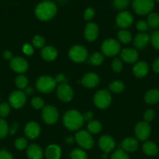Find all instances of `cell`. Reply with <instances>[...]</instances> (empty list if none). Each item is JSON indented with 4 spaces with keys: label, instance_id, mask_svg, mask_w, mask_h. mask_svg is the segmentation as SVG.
Wrapping results in <instances>:
<instances>
[{
    "label": "cell",
    "instance_id": "6da1fadb",
    "mask_svg": "<svg viewBox=\"0 0 159 159\" xmlns=\"http://www.w3.org/2000/svg\"><path fill=\"white\" fill-rule=\"evenodd\" d=\"M57 13V6L51 0H45L36 6L34 14L38 20L41 21H48L55 17Z\"/></svg>",
    "mask_w": 159,
    "mask_h": 159
},
{
    "label": "cell",
    "instance_id": "7402d4cb",
    "mask_svg": "<svg viewBox=\"0 0 159 159\" xmlns=\"http://www.w3.org/2000/svg\"><path fill=\"white\" fill-rule=\"evenodd\" d=\"M122 149L127 153H132V152H136L139 147V143L136 138H126L122 141Z\"/></svg>",
    "mask_w": 159,
    "mask_h": 159
},
{
    "label": "cell",
    "instance_id": "816d5d0a",
    "mask_svg": "<svg viewBox=\"0 0 159 159\" xmlns=\"http://www.w3.org/2000/svg\"><path fill=\"white\" fill-rule=\"evenodd\" d=\"M83 117H84V121H91L93 120V118H94V113L90 111H87L86 113H84L83 114Z\"/></svg>",
    "mask_w": 159,
    "mask_h": 159
},
{
    "label": "cell",
    "instance_id": "3957f363",
    "mask_svg": "<svg viewBox=\"0 0 159 159\" xmlns=\"http://www.w3.org/2000/svg\"><path fill=\"white\" fill-rule=\"evenodd\" d=\"M56 82L55 78L48 75L41 76L36 82V88L42 93H50L56 88Z\"/></svg>",
    "mask_w": 159,
    "mask_h": 159
},
{
    "label": "cell",
    "instance_id": "f546056e",
    "mask_svg": "<svg viewBox=\"0 0 159 159\" xmlns=\"http://www.w3.org/2000/svg\"><path fill=\"white\" fill-rule=\"evenodd\" d=\"M87 130L88 132L93 134H96L100 133L102 130V125H101V122L98 120H91L87 124Z\"/></svg>",
    "mask_w": 159,
    "mask_h": 159
},
{
    "label": "cell",
    "instance_id": "db71d44e",
    "mask_svg": "<svg viewBox=\"0 0 159 159\" xmlns=\"http://www.w3.org/2000/svg\"><path fill=\"white\" fill-rule=\"evenodd\" d=\"M153 70H154L155 72L159 73V57H157V59H155V61H154L152 65Z\"/></svg>",
    "mask_w": 159,
    "mask_h": 159
},
{
    "label": "cell",
    "instance_id": "e575fe53",
    "mask_svg": "<svg viewBox=\"0 0 159 159\" xmlns=\"http://www.w3.org/2000/svg\"><path fill=\"white\" fill-rule=\"evenodd\" d=\"M32 44L34 48L42 49L45 47V40L44 37L41 35H36L32 39Z\"/></svg>",
    "mask_w": 159,
    "mask_h": 159
},
{
    "label": "cell",
    "instance_id": "f6af8a7d",
    "mask_svg": "<svg viewBox=\"0 0 159 159\" xmlns=\"http://www.w3.org/2000/svg\"><path fill=\"white\" fill-rule=\"evenodd\" d=\"M154 116H155V113H154V110L151 109H148L143 113V119H144L145 122L149 123L154 120Z\"/></svg>",
    "mask_w": 159,
    "mask_h": 159
},
{
    "label": "cell",
    "instance_id": "f5cc1de1",
    "mask_svg": "<svg viewBox=\"0 0 159 159\" xmlns=\"http://www.w3.org/2000/svg\"><path fill=\"white\" fill-rule=\"evenodd\" d=\"M2 57H4V59H6V60H10L11 61L12 59V52L9 51H8V50H6V51H5L4 52H3Z\"/></svg>",
    "mask_w": 159,
    "mask_h": 159
},
{
    "label": "cell",
    "instance_id": "4316f807",
    "mask_svg": "<svg viewBox=\"0 0 159 159\" xmlns=\"http://www.w3.org/2000/svg\"><path fill=\"white\" fill-rule=\"evenodd\" d=\"M144 100L147 104H155L159 102V90L151 89L146 93Z\"/></svg>",
    "mask_w": 159,
    "mask_h": 159
},
{
    "label": "cell",
    "instance_id": "9a60e30c",
    "mask_svg": "<svg viewBox=\"0 0 159 159\" xmlns=\"http://www.w3.org/2000/svg\"><path fill=\"white\" fill-rule=\"evenodd\" d=\"M98 145H99V148L104 153L108 154L110 153L111 152H112L115 149V141L113 139V138H112L110 135H102L99 138Z\"/></svg>",
    "mask_w": 159,
    "mask_h": 159
},
{
    "label": "cell",
    "instance_id": "ee69618b",
    "mask_svg": "<svg viewBox=\"0 0 159 159\" xmlns=\"http://www.w3.org/2000/svg\"><path fill=\"white\" fill-rule=\"evenodd\" d=\"M151 42L154 48L159 50V30H156L153 33L151 37Z\"/></svg>",
    "mask_w": 159,
    "mask_h": 159
},
{
    "label": "cell",
    "instance_id": "7c38bea8",
    "mask_svg": "<svg viewBox=\"0 0 159 159\" xmlns=\"http://www.w3.org/2000/svg\"><path fill=\"white\" fill-rule=\"evenodd\" d=\"M134 18L132 13H130L128 11L123 10L120 12H118V15L115 17V23L118 27L125 30L126 28L132 26L133 23Z\"/></svg>",
    "mask_w": 159,
    "mask_h": 159
},
{
    "label": "cell",
    "instance_id": "484cf974",
    "mask_svg": "<svg viewBox=\"0 0 159 159\" xmlns=\"http://www.w3.org/2000/svg\"><path fill=\"white\" fill-rule=\"evenodd\" d=\"M143 153L147 156H155L158 152V148L155 143L153 141H146L142 146Z\"/></svg>",
    "mask_w": 159,
    "mask_h": 159
},
{
    "label": "cell",
    "instance_id": "44dd1931",
    "mask_svg": "<svg viewBox=\"0 0 159 159\" xmlns=\"http://www.w3.org/2000/svg\"><path fill=\"white\" fill-rule=\"evenodd\" d=\"M149 66L144 61L136 62L132 68V73L137 78H143L148 74Z\"/></svg>",
    "mask_w": 159,
    "mask_h": 159
},
{
    "label": "cell",
    "instance_id": "d6986e66",
    "mask_svg": "<svg viewBox=\"0 0 159 159\" xmlns=\"http://www.w3.org/2000/svg\"><path fill=\"white\" fill-rule=\"evenodd\" d=\"M100 79L94 72H89L84 75L81 79V83L85 88L94 89L99 84Z\"/></svg>",
    "mask_w": 159,
    "mask_h": 159
},
{
    "label": "cell",
    "instance_id": "681fc988",
    "mask_svg": "<svg viewBox=\"0 0 159 159\" xmlns=\"http://www.w3.org/2000/svg\"><path fill=\"white\" fill-rule=\"evenodd\" d=\"M55 80L56 83L59 84H62V83H66V78L62 73H59L55 78Z\"/></svg>",
    "mask_w": 159,
    "mask_h": 159
},
{
    "label": "cell",
    "instance_id": "ac0fdd59",
    "mask_svg": "<svg viewBox=\"0 0 159 159\" xmlns=\"http://www.w3.org/2000/svg\"><path fill=\"white\" fill-rule=\"evenodd\" d=\"M99 34V28L95 23L90 22L87 24L84 29V38L87 41H94L98 38Z\"/></svg>",
    "mask_w": 159,
    "mask_h": 159
},
{
    "label": "cell",
    "instance_id": "b9f144b4",
    "mask_svg": "<svg viewBox=\"0 0 159 159\" xmlns=\"http://www.w3.org/2000/svg\"><path fill=\"white\" fill-rule=\"evenodd\" d=\"M10 113V105L7 102L0 104V116L2 118L6 117Z\"/></svg>",
    "mask_w": 159,
    "mask_h": 159
},
{
    "label": "cell",
    "instance_id": "e0dca14e",
    "mask_svg": "<svg viewBox=\"0 0 159 159\" xmlns=\"http://www.w3.org/2000/svg\"><path fill=\"white\" fill-rule=\"evenodd\" d=\"M24 134L27 138L34 140L38 138L41 134L40 125L37 122L31 121L26 124L24 128Z\"/></svg>",
    "mask_w": 159,
    "mask_h": 159
},
{
    "label": "cell",
    "instance_id": "7bdbcfd3",
    "mask_svg": "<svg viewBox=\"0 0 159 159\" xmlns=\"http://www.w3.org/2000/svg\"><path fill=\"white\" fill-rule=\"evenodd\" d=\"M95 16V11L94 9V8L92 7H88L84 10V20H87V21H90Z\"/></svg>",
    "mask_w": 159,
    "mask_h": 159
},
{
    "label": "cell",
    "instance_id": "4dcf8cb0",
    "mask_svg": "<svg viewBox=\"0 0 159 159\" xmlns=\"http://www.w3.org/2000/svg\"><path fill=\"white\" fill-rule=\"evenodd\" d=\"M109 90L114 93H121L122 92L124 91L125 85L123 82L118 80L113 81L111 82L108 85Z\"/></svg>",
    "mask_w": 159,
    "mask_h": 159
},
{
    "label": "cell",
    "instance_id": "1f68e13d",
    "mask_svg": "<svg viewBox=\"0 0 159 159\" xmlns=\"http://www.w3.org/2000/svg\"><path fill=\"white\" fill-rule=\"evenodd\" d=\"M28 79L23 74H20L16 77L15 85L19 89H25L28 86Z\"/></svg>",
    "mask_w": 159,
    "mask_h": 159
},
{
    "label": "cell",
    "instance_id": "2e32d148",
    "mask_svg": "<svg viewBox=\"0 0 159 159\" xmlns=\"http://www.w3.org/2000/svg\"><path fill=\"white\" fill-rule=\"evenodd\" d=\"M139 57L138 52L133 48H126L120 51V58L123 61L128 64H135Z\"/></svg>",
    "mask_w": 159,
    "mask_h": 159
},
{
    "label": "cell",
    "instance_id": "c3c4849f",
    "mask_svg": "<svg viewBox=\"0 0 159 159\" xmlns=\"http://www.w3.org/2000/svg\"><path fill=\"white\" fill-rule=\"evenodd\" d=\"M19 128V124L17 122H13L9 127V134L10 135H14L17 132V130Z\"/></svg>",
    "mask_w": 159,
    "mask_h": 159
},
{
    "label": "cell",
    "instance_id": "9f6ffc18",
    "mask_svg": "<svg viewBox=\"0 0 159 159\" xmlns=\"http://www.w3.org/2000/svg\"><path fill=\"white\" fill-rule=\"evenodd\" d=\"M25 94L26 95H31L33 93H34V89H33L32 87H26V89H25Z\"/></svg>",
    "mask_w": 159,
    "mask_h": 159
},
{
    "label": "cell",
    "instance_id": "cb8c5ba5",
    "mask_svg": "<svg viewBox=\"0 0 159 159\" xmlns=\"http://www.w3.org/2000/svg\"><path fill=\"white\" fill-rule=\"evenodd\" d=\"M26 155L28 159H42L44 152L40 146L36 144H32L27 147Z\"/></svg>",
    "mask_w": 159,
    "mask_h": 159
},
{
    "label": "cell",
    "instance_id": "52a82bcc",
    "mask_svg": "<svg viewBox=\"0 0 159 159\" xmlns=\"http://www.w3.org/2000/svg\"><path fill=\"white\" fill-rule=\"evenodd\" d=\"M74 138L80 147L86 150H90L94 145V140L91 136V134L87 130H79Z\"/></svg>",
    "mask_w": 159,
    "mask_h": 159
},
{
    "label": "cell",
    "instance_id": "d4e9b609",
    "mask_svg": "<svg viewBox=\"0 0 159 159\" xmlns=\"http://www.w3.org/2000/svg\"><path fill=\"white\" fill-rule=\"evenodd\" d=\"M45 155L47 159H60L62 150L57 144H50L45 149Z\"/></svg>",
    "mask_w": 159,
    "mask_h": 159
},
{
    "label": "cell",
    "instance_id": "277c9868",
    "mask_svg": "<svg viewBox=\"0 0 159 159\" xmlns=\"http://www.w3.org/2000/svg\"><path fill=\"white\" fill-rule=\"evenodd\" d=\"M132 7L134 12L140 16L147 15L154 8V0H132Z\"/></svg>",
    "mask_w": 159,
    "mask_h": 159
},
{
    "label": "cell",
    "instance_id": "f907efd6",
    "mask_svg": "<svg viewBox=\"0 0 159 159\" xmlns=\"http://www.w3.org/2000/svg\"><path fill=\"white\" fill-rule=\"evenodd\" d=\"M0 159H13L12 155L6 150L0 151Z\"/></svg>",
    "mask_w": 159,
    "mask_h": 159
},
{
    "label": "cell",
    "instance_id": "6f0895ef",
    "mask_svg": "<svg viewBox=\"0 0 159 159\" xmlns=\"http://www.w3.org/2000/svg\"><path fill=\"white\" fill-rule=\"evenodd\" d=\"M156 1H157V2H159V0H156Z\"/></svg>",
    "mask_w": 159,
    "mask_h": 159
},
{
    "label": "cell",
    "instance_id": "ab89813d",
    "mask_svg": "<svg viewBox=\"0 0 159 159\" xmlns=\"http://www.w3.org/2000/svg\"><path fill=\"white\" fill-rule=\"evenodd\" d=\"M111 159H129V155L123 149H117L112 153Z\"/></svg>",
    "mask_w": 159,
    "mask_h": 159
},
{
    "label": "cell",
    "instance_id": "7dc6e473",
    "mask_svg": "<svg viewBox=\"0 0 159 159\" xmlns=\"http://www.w3.org/2000/svg\"><path fill=\"white\" fill-rule=\"evenodd\" d=\"M148 26H148L147 23L144 20H140L137 23V29L142 33L146 31L148 29Z\"/></svg>",
    "mask_w": 159,
    "mask_h": 159
},
{
    "label": "cell",
    "instance_id": "bcb514c9",
    "mask_svg": "<svg viewBox=\"0 0 159 159\" xmlns=\"http://www.w3.org/2000/svg\"><path fill=\"white\" fill-rule=\"evenodd\" d=\"M22 51L24 54L27 56H31L34 54V48L30 43H25L22 48Z\"/></svg>",
    "mask_w": 159,
    "mask_h": 159
},
{
    "label": "cell",
    "instance_id": "5bb4252c",
    "mask_svg": "<svg viewBox=\"0 0 159 159\" xmlns=\"http://www.w3.org/2000/svg\"><path fill=\"white\" fill-rule=\"evenodd\" d=\"M9 65L12 71L19 74H23L26 72L29 68L27 61L22 57H12V60L10 61Z\"/></svg>",
    "mask_w": 159,
    "mask_h": 159
},
{
    "label": "cell",
    "instance_id": "ffe728a7",
    "mask_svg": "<svg viewBox=\"0 0 159 159\" xmlns=\"http://www.w3.org/2000/svg\"><path fill=\"white\" fill-rule=\"evenodd\" d=\"M150 40H151V37L147 34L141 32L140 34H137L134 37L132 42L136 48L139 50H143L147 46Z\"/></svg>",
    "mask_w": 159,
    "mask_h": 159
},
{
    "label": "cell",
    "instance_id": "7a4b0ae2",
    "mask_svg": "<svg viewBox=\"0 0 159 159\" xmlns=\"http://www.w3.org/2000/svg\"><path fill=\"white\" fill-rule=\"evenodd\" d=\"M62 122L65 128L72 131H76L81 128L84 120L83 114H81L78 110H67L64 114Z\"/></svg>",
    "mask_w": 159,
    "mask_h": 159
},
{
    "label": "cell",
    "instance_id": "60d3db41",
    "mask_svg": "<svg viewBox=\"0 0 159 159\" xmlns=\"http://www.w3.org/2000/svg\"><path fill=\"white\" fill-rule=\"evenodd\" d=\"M123 68V61L121 60V58H118V57H115L112 62V68L115 72H120L122 71Z\"/></svg>",
    "mask_w": 159,
    "mask_h": 159
},
{
    "label": "cell",
    "instance_id": "ba28073f",
    "mask_svg": "<svg viewBox=\"0 0 159 159\" xmlns=\"http://www.w3.org/2000/svg\"><path fill=\"white\" fill-rule=\"evenodd\" d=\"M69 57L76 63H82L87 60L88 51L85 47L82 45H74L69 51Z\"/></svg>",
    "mask_w": 159,
    "mask_h": 159
},
{
    "label": "cell",
    "instance_id": "f35d334b",
    "mask_svg": "<svg viewBox=\"0 0 159 159\" xmlns=\"http://www.w3.org/2000/svg\"><path fill=\"white\" fill-rule=\"evenodd\" d=\"M27 140L25 138H19L15 141V148L17 150L23 151L25 148H27Z\"/></svg>",
    "mask_w": 159,
    "mask_h": 159
},
{
    "label": "cell",
    "instance_id": "5b68a950",
    "mask_svg": "<svg viewBox=\"0 0 159 159\" xmlns=\"http://www.w3.org/2000/svg\"><path fill=\"white\" fill-rule=\"evenodd\" d=\"M101 51L103 55L114 57L121 51V44L115 39H107L101 44Z\"/></svg>",
    "mask_w": 159,
    "mask_h": 159
},
{
    "label": "cell",
    "instance_id": "8d00e7d4",
    "mask_svg": "<svg viewBox=\"0 0 159 159\" xmlns=\"http://www.w3.org/2000/svg\"><path fill=\"white\" fill-rule=\"evenodd\" d=\"M31 106L36 110H41L45 107V101L40 96H36L31 99Z\"/></svg>",
    "mask_w": 159,
    "mask_h": 159
},
{
    "label": "cell",
    "instance_id": "836d02e7",
    "mask_svg": "<svg viewBox=\"0 0 159 159\" xmlns=\"http://www.w3.org/2000/svg\"><path fill=\"white\" fill-rule=\"evenodd\" d=\"M71 159H87V155L83 149L76 148L70 153Z\"/></svg>",
    "mask_w": 159,
    "mask_h": 159
},
{
    "label": "cell",
    "instance_id": "d590c367",
    "mask_svg": "<svg viewBox=\"0 0 159 159\" xmlns=\"http://www.w3.org/2000/svg\"><path fill=\"white\" fill-rule=\"evenodd\" d=\"M9 134V126L3 118L0 117V138H4Z\"/></svg>",
    "mask_w": 159,
    "mask_h": 159
},
{
    "label": "cell",
    "instance_id": "30bf717a",
    "mask_svg": "<svg viewBox=\"0 0 159 159\" xmlns=\"http://www.w3.org/2000/svg\"><path fill=\"white\" fill-rule=\"evenodd\" d=\"M26 95L21 90H16L11 93L9 96V105L15 109H20L25 105Z\"/></svg>",
    "mask_w": 159,
    "mask_h": 159
},
{
    "label": "cell",
    "instance_id": "74e56055",
    "mask_svg": "<svg viewBox=\"0 0 159 159\" xmlns=\"http://www.w3.org/2000/svg\"><path fill=\"white\" fill-rule=\"evenodd\" d=\"M129 1L130 0H113L112 4L115 9L118 10H123L129 6Z\"/></svg>",
    "mask_w": 159,
    "mask_h": 159
},
{
    "label": "cell",
    "instance_id": "8992f818",
    "mask_svg": "<svg viewBox=\"0 0 159 159\" xmlns=\"http://www.w3.org/2000/svg\"><path fill=\"white\" fill-rule=\"evenodd\" d=\"M112 96L107 89H101L97 92L94 96V103L95 107L101 110H104L110 106Z\"/></svg>",
    "mask_w": 159,
    "mask_h": 159
},
{
    "label": "cell",
    "instance_id": "9c48e42d",
    "mask_svg": "<svg viewBox=\"0 0 159 159\" xmlns=\"http://www.w3.org/2000/svg\"><path fill=\"white\" fill-rule=\"evenodd\" d=\"M41 117L45 124L48 125H52V124H55L59 120V111L53 106H45V107L42 109Z\"/></svg>",
    "mask_w": 159,
    "mask_h": 159
},
{
    "label": "cell",
    "instance_id": "f1b7e54d",
    "mask_svg": "<svg viewBox=\"0 0 159 159\" xmlns=\"http://www.w3.org/2000/svg\"><path fill=\"white\" fill-rule=\"evenodd\" d=\"M147 23L148 26L153 29H157L159 27V14L157 12H151L148 14Z\"/></svg>",
    "mask_w": 159,
    "mask_h": 159
},
{
    "label": "cell",
    "instance_id": "11a10c76",
    "mask_svg": "<svg viewBox=\"0 0 159 159\" xmlns=\"http://www.w3.org/2000/svg\"><path fill=\"white\" fill-rule=\"evenodd\" d=\"M65 143H67V144H73V141H75V138L72 136H69L65 138Z\"/></svg>",
    "mask_w": 159,
    "mask_h": 159
},
{
    "label": "cell",
    "instance_id": "603a6c76",
    "mask_svg": "<svg viewBox=\"0 0 159 159\" xmlns=\"http://www.w3.org/2000/svg\"><path fill=\"white\" fill-rule=\"evenodd\" d=\"M41 56L45 61H52L58 57V51L52 46L44 47L41 51Z\"/></svg>",
    "mask_w": 159,
    "mask_h": 159
},
{
    "label": "cell",
    "instance_id": "83f0119b",
    "mask_svg": "<svg viewBox=\"0 0 159 159\" xmlns=\"http://www.w3.org/2000/svg\"><path fill=\"white\" fill-rule=\"evenodd\" d=\"M118 39L119 43H123V44H127L132 41V37L129 31L123 29L118 32Z\"/></svg>",
    "mask_w": 159,
    "mask_h": 159
},
{
    "label": "cell",
    "instance_id": "d6a6232c",
    "mask_svg": "<svg viewBox=\"0 0 159 159\" xmlns=\"http://www.w3.org/2000/svg\"><path fill=\"white\" fill-rule=\"evenodd\" d=\"M104 61V55L99 52H95L92 54L89 57V63L94 66L101 65Z\"/></svg>",
    "mask_w": 159,
    "mask_h": 159
},
{
    "label": "cell",
    "instance_id": "8fae6325",
    "mask_svg": "<svg viewBox=\"0 0 159 159\" xmlns=\"http://www.w3.org/2000/svg\"><path fill=\"white\" fill-rule=\"evenodd\" d=\"M57 96L61 101L64 102H68L73 99L74 93L72 87L68 83L59 84L57 86Z\"/></svg>",
    "mask_w": 159,
    "mask_h": 159
},
{
    "label": "cell",
    "instance_id": "4fadbf2b",
    "mask_svg": "<svg viewBox=\"0 0 159 159\" xmlns=\"http://www.w3.org/2000/svg\"><path fill=\"white\" fill-rule=\"evenodd\" d=\"M151 128L148 123L141 121L137 124L134 128V134L136 138L140 141H146L151 135Z\"/></svg>",
    "mask_w": 159,
    "mask_h": 159
}]
</instances>
